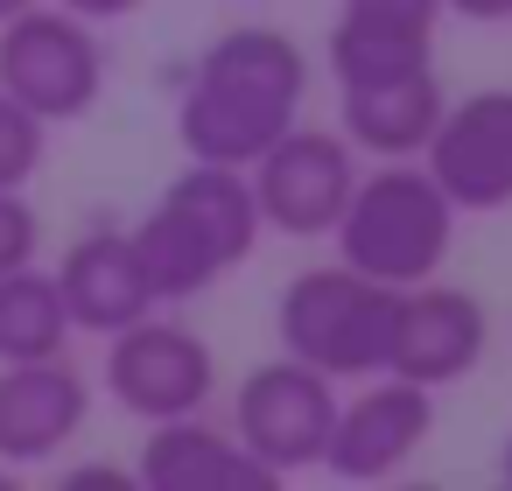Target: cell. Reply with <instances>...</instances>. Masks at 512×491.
Returning <instances> with one entry per match:
<instances>
[{"label": "cell", "mask_w": 512, "mask_h": 491, "mask_svg": "<svg viewBox=\"0 0 512 491\" xmlns=\"http://www.w3.org/2000/svg\"><path fill=\"white\" fill-rule=\"evenodd\" d=\"M36 246H43V218H36V204H29L22 190H0V274H8V267H29Z\"/></svg>", "instance_id": "d6986e66"}, {"label": "cell", "mask_w": 512, "mask_h": 491, "mask_svg": "<svg viewBox=\"0 0 512 491\" xmlns=\"http://www.w3.org/2000/svg\"><path fill=\"white\" fill-rule=\"evenodd\" d=\"M344 267L386 281V288H414V281H435L442 260H449V239H456V204L435 190L428 169L414 162H386L372 176L351 183L337 225H330Z\"/></svg>", "instance_id": "3957f363"}, {"label": "cell", "mask_w": 512, "mask_h": 491, "mask_svg": "<svg viewBox=\"0 0 512 491\" xmlns=\"http://www.w3.org/2000/svg\"><path fill=\"white\" fill-rule=\"evenodd\" d=\"M218 386V358L190 323H162L155 309L127 330L106 337V393L141 414V421H169V414H204Z\"/></svg>", "instance_id": "52a82bcc"}, {"label": "cell", "mask_w": 512, "mask_h": 491, "mask_svg": "<svg viewBox=\"0 0 512 491\" xmlns=\"http://www.w3.org/2000/svg\"><path fill=\"white\" fill-rule=\"evenodd\" d=\"M0 92L22 99L36 120H85L106 92V50L71 8H22L0 22Z\"/></svg>", "instance_id": "5b68a950"}, {"label": "cell", "mask_w": 512, "mask_h": 491, "mask_svg": "<svg viewBox=\"0 0 512 491\" xmlns=\"http://www.w3.org/2000/svg\"><path fill=\"white\" fill-rule=\"evenodd\" d=\"M57 8H71V15H85V22H120V15L141 8V0H57Z\"/></svg>", "instance_id": "44dd1931"}, {"label": "cell", "mask_w": 512, "mask_h": 491, "mask_svg": "<svg viewBox=\"0 0 512 491\" xmlns=\"http://www.w3.org/2000/svg\"><path fill=\"white\" fill-rule=\"evenodd\" d=\"M442 85L435 71H414V78H393V85H365V92H344L337 120H344V141L358 155H386V162H407L428 148L435 120H442Z\"/></svg>", "instance_id": "2e32d148"}, {"label": "cell", "mask_w": 512, "mask_h": 491, "mask_svg": "<svg viewBox=\"0 0 512 491\" xmlns=\"http://www.w3.org/2000/svg\"><path fill=\"white\" fill-rule=\"evenodd\" d=\"M71 344V309L57 295V274L8 267L0 274V365H22V358H64Z\"/></svg>", "instance_id": "e0dca14e"}, {"label": "cell", "mask_w": 512, "mask_h": 491, "mask_svg": "<svg viewBox=\"0 0 512 491\" xmlns=\"http://www.w3.org/2000/svg\"><path fill=\"white\" fill-rule=\"evenodd\" d=\"M302 99L309 64L281 29H225L176 99V141L190 162L246 169L267 141H281L302 120Z\"/></svg>", "instance_id": "6da1fadb"}, {"label": "cell", "mask_w": 512, "mask_h": 491, "mask_svg": "<svg viewBox=\"0 0 512 491\" xmlns=\"http://www.w3.org/2000/svg\"><path fill=\"white\" fill-rule=\"evenodd\" d=\"M22 8H36V0H0V22H8V15H22Z\"/></svg>", "instance_id": "7402d4cb"}, {"label": "cell", "mask_w": 512, "mask_h": 491, "mask_svg": "<svg viewBox=\"0 0 512 491\" xmlns=\"http://www.w3.org/2000/svg\"><path fill=\"white\" fill-rule=\"evenodd\" d=\"M57 295L71 309V330H92V337H113L127 323H141L148 309H162L155 288H148V267H141L134 239L106 232V225L85 232V239H71V253L57 260Z\"/></svg>", "instance_id": "9a60e30c"}, {"label": "cell", "mask_w": 512, "mask_h": 491, "mask_svg": "<svg viewBox=\"0 0 512 491\" xmlns=\"http://www.w3.org/2000/svg\"><path fill=\"white\" fill-rule=\"evenodd\" d=\"M43 155H50V120H36L22 99L0 92V190H29Z\"/></svg>", "instance_id": "ac0fdd59"}, {"label": "cell", "mask_w": 512, "mask_h": 491, "mask_svg": "<svg viewBox=\"0 0 512 491\" xmlns=\"http://www.w3.org/2000/svg\"><path fill=\"white\" fill-rule=\"evenodd\" d=\"M246 183H253V204H260V225L288 232V239H323L358 183V155L344 134H323V127H288L281 141H267L253 162H246Z\"/></svg>", "instance_id": "8992f818"}, {"label": "cell", "mask_w": 512, "mask_h": 491, "mask_svg": "<svg viewBox=\"0 0 512 491\" xmlns=\"http://www.w3.org/2000/svg\"><path fill=\"white\" fill-rule=\"evenodd\" d=\"M435 22H442V0H344L323 43L337 92L435 71Z\"/></svg>", "instance_id": "8fae6325"}, {"label": "cell", "mask_w": 512, "mask_h": 491, "mask_svg": "<svg viewBox=\"0 0 512 491\" xmlns=\"http://www.w3.org/2000/svg\"><path fill=\"white\" fill-rule=\"evenodd\" d=\"M330 421H337V386L330 372L302 365V358H267L239 379V442L274 470H316L323 463V442H330Z\"/></svg>", "instance_id": "ba28073f"}, {"label": "cell", "mask_w": 512, "mask_h": 491, "mask_svg": "<svg viewBox=\"0 0 512 491\" xmlns=\"http://www.w3.org/2000/svg\"><path fill=\"white\" fill-rule=\"evenodd\" d=\"M260 204H253V183L246 169H225V162H190L162 197L155 211L127 232L141 267H148V288L155 302H190L204 295L225 267H239L253 246H260Z\"/></svg>", "instance_id": "7a4b0ae2"}, {"label": "cell", "mask_w": 512, "mask_h": 491, "mask_svg": "<svg viewBox=\"0 0 512 491\" xmlns=\"http://www.w3.org/2000/svg\"><path fill=\"white\" fill-rule=\"evenodd\" d=\"M400 295L358 267H309L281 288L274 302V330L281 351L330 372V379H379L386 351H393V323H400Z\"/></svg>", "instance_id": "277c9868"}, {"label": "cell", "mask_w": 512, "mask_h": 491, "mask_svg": "<svg viewBox=\"0 0 512 491\" xmlns=\"http://www.w3.org/2000/svg\"><path fill=\"white\" fill-rule=\"evenodd\" d=\"M428 428H435V393L414 386V379L379 372V386L337 400V421H330V442H323V470L344 477V484H379L428 442Z\"/></svg>", "instance_id": "30bf717a"}, {"label": "cell", "mask_w": 512, "mask_h": 491, "mask_svg": "<svg viewBox=\"0 0 512 491\" xmlns=\"http://www.w3.org/2000/svg\"><path fill=\"white\" fill-rule=\"evenodd\" d=\"M148 428L155 435L141 442V463H134V477L148 491H274L281 484L239 435H225L197 414H169Z\"/></svg>", "instance_id": "5bb4252c"}, {"label": "cell", "mask_w": 512, "mask_h": 491, "mask_svg": "<svg viewBox=\"0 0 512 491\" xmlns=\"http://www.w3.org/2000/svg\"><path fill=\"white\" fill-rule=\"evenodd\" d=\"M421 169L456 211H505L512 204V92H470L442 106Z\"/></svg>", "instance_id": "9c48e42d"}, {"label": "cell", "mask_w": 512, "mask_h": 491, "mask_svg": "<svg viewBox=\"0 0 512 491\" xmlns=\"http://www.w3.org/2000/svg\"><path fill=\"white\" fill-rule=\"evenodd\" d=\"M498 470H505V484H512V435H505V456H498Z\"/></svg>", "instance_id": "603a6c76"}, {"label": "cell", "mask_w": 512, "mask_h": 491, "mask_svg": "<svg viewBox=\"0 0 512 491\" xmlns=\"http://www.w3.org/2000/svg\"><path fill=\"white\" fill-rule=\"evenodd\" d=\"M491 344V323H484V302L470 288H442V281H414L400 295V323H393V351H386V372L393 379H414V386H449L463 372H477Z\"/></svg>", "instance_id": "7c38bea8"}, {"label": "cell", "mask_w": 512, "mask_h": 491, "mask_svg": "<svg viewBox=\"0 0 512 491\" xmlns=\"http://www.w3.org/2000/svg\"><path fill=\"white\" fill-rule=\"evenodd\" d=\"M442 15H463V22H512V0H442Z\"/></svg>", "instance_id": "ffe728a7"}, {"label": "cell", "mask_w": 512, "mask_h": 491, "mask_svg": "<svg viewBox=\"0 0 512 491\" xmlns=\"http://www.w3.org/2000/svg\"><path fill=\"white\" fill-rule=\"evenodd\" d=\"M92 414V386L64 358L0 365V463H50Z\"/></svg>", "instance_id": "4fadbf2b"}]
</instances>
